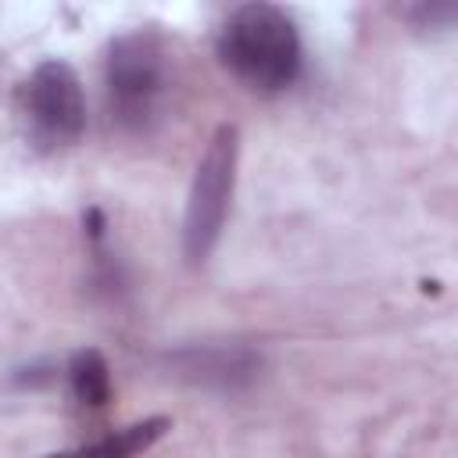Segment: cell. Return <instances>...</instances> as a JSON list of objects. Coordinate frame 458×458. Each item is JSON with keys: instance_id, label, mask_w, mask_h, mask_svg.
<instances>
[{"instance_id": "6da1fadb", "label": "cell", "mask_w": 458, "mask_h": 458, "mask_svg": "<svg viewBox=\"0 0 458 458\" xmlns=\"http://www.w3.org/2000/svg\"><path fill=\"white\" fill-rule=\"evenodd\" d=\"M218 57L243 86L276 93L301 72V36L283 7L243 4L218 32Z\"/></svg>"}, {"instance_id": "7a4b0ae2", "label": "cell", "mask_w": 458, "mask_h": 458, "mask_svg": "<svg viewBox=\"0 0 458 458\" xmlns=\"http://www.w3.org/2000/svg\"><path fill=\"white\" fill-rule=\"evenodd\" d=\"M111 118L129 132H147L165 100V50L147 29L125 32L111 43L104 64Z\"/></svg>"}, {"instance_id": "3957f363", "label": "cell", "mask_w": 458, "mask_h": 458, "mask_svg": "<svg viewBox=\"0 0 458 458\" xmlns=\"http://www.w3.org/2000/svg\"><path fill=\"white\" fill-rule=\"evenodd\" d=\"M25 132L39 150L72 147L86 129V100L72 64L50 57L39 61L18 93Z\"/></svg>"}, {"instance_id": "277c9868", "label": "cell", "mask_w": 458, "mask_h": 458, "mask_svg": "<svg viewBox=\"0 0 458 458\" xmlns=\"http://www.w3.org/2000/svg\"><path fill=\"white\" fill-rule=\"evenodd\" d=\"M236 129L222 125L190 186V200H186V222H182V247L190 261H204L225 225V211H229V197H233V182H236Z\"/></svg>"}, {"instance_id": "5b68a950", "label": "cell", "mask_w": 458, "mask_h": 458, "mask_svg": "<svg viewBox=\"0 0 458 458\" xmlns=\"http://www.w3.org/2000/svg\"><path fill=\"white\" fill-rule=\"evenodd\" d=\"M165 429H168V419H147V422H132V426L97 440V444H86V447H75V451H64V454H47V458H136Z\"/></svg>"}, {"instance_id": "8992f818", "label": "cell", "mask_w": 458, "mask_h": 458, "mask_svg": "<svg viewBox=\"0 0 458 458\" xmlns=\"http://www.w3.org/2000/svg\"><path fill=\"white\" fill-rule=\"evenodd\" d=\"M68 386H72V394H75L79 404L104 408L107 397H111V372H107L104 354L93 351V347L75 351L72 361H68Z\"/></svg>"}]
</instances>
